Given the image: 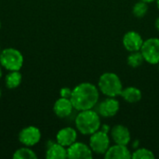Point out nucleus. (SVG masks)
<instances>
[{"label": "nucleus", "mask_w": 159, "mask_h": 159, "mask_svg": "<svg viewBox=\"0 0 159 159\" xmlns=\"http://www.w3.org/2000/svg\"><path fill=\"white\" fill-rule=\"evenodd\" d=\"M1 77H2V66L0 64V79H1Z\"/></svg>", "instance_id": "nucleus-26"}, {"label": "nucleus", "mask_w": 159, "mask_h": 159, "mask_svg": "<svg viewBox=\"0 0 159 159\" xmlns=\"http://www.w3.org/2000/svg\"><path fill=\"white\" fill-rule=\"evenodd\" d=\"M41 140V132L34 126H28L22 129L19 133V141L24 146L32 147L37 144Z\"/></svg>", "instance_id": "nucleus-8"}, {"label": "nucleus", "mask_w": 159, "mask_h": 159, "mask_svg": "<svg viewBox=\"0 0 159 159\" xmlns=\"http://www.w3.org/2000/svg\"><path fill=\"white\" fill-rule=\"evenodd\" d=\"M77 139V131L74 128L66 127L60 129L56 135V141L58 143L63 145L64 147H69L74 143L76 142Z\"/></svg>", "instance_id": "nucleus-12"}, {"label": "nucleus", "mask_w": 159, "mask_h": 159, "mask_svg": "<svg viewBox=\"0 0 159 159\" xmlns=\"http://www.w3.org/2000/svg\"><path fill=\"white\" fill-rule=\"evenodd\" d=\"M74 105L71 102V99L66 98H59L54 105H53V111L55 115L60 118H65L68 117L74 111Z\"/></svg>", "instance_id": "nucleus-13"}, {"label": "nucleus", "mask_w": 159, "mask_h": 159, "mask_svg": "<svg viewBox=\"0 0 159 159\" xmlns=\"http://www.w3.org/2000/svg\"><path fill=\"white\" fill-rule=\"evenodd\" d=\"M93 157V152L89 145L84 143L75 142L69 147H67V158L71 159H91Z\"/></svg>", "instance_id": "nucleus-9"}, {"label": "nucleus", "mask_w": 159, "mask_h": 159, "mask_svg": "<svg viewBox=\"0 0 159 159\" xmlns=\"http://www.w3.org/2000/svg\"><path fill=\"white\" fill-rule=\"evenodd\" d=\"M22 80V75L20 71H9V73L6 75L5 82L7 88L13 89L18 88Z\"/></svg>", "instance_id": "nucleus-17"}, {"label": "nucleus", "mask_w": 159, "mask_h": 159, "mask_svg": "<svg viewBox=\"0 0 159 159\" xmlns=\"http://www.w3.org/2000/svg\"><path fill=\"white\" fill-rule=\"evenodd\" d=\"M111 138L113 142L116 144L128 145L130 142V131L129 129L124 125H116L114 126L111 130Z\"/></svg>", "instance_id": "nucleus-11"}, {"label": "nucleus", "mask_w": 159, "mask_h": 159, "mask_svg": "<svg viewBox=\"0 0 159 159\" xmlns=\"http://www.w3.org/2000/svg\"><path fill=\"white\" fill-rule=\"evenodd\" d=\"M141 1H143V2H145V3H147V4H149V3H152V2H155V1H157V0H141Z\"/></svg>", "instance_id": "nucleus-25"}, {"label": "nucleus", "mask_w": 159, "mask_h": 159, "mask_svg": "<svg viewBox=\"0 0 159 159\" xmlns=\"http://www.w3.org/2000/svg\"><path fill=\"white\" fill-rule=\"evenodd\" d=\"M1 51H2V50H1V47H0V53H1Z\"/></svg>", "instance_id": "nucleus-29"}, {"label": "nucleus", "mask_w": 159, "mask_h": 159, "mask_svg": "<svg viewBox=\"0 0 159 159\" xmlns=\"http://www.w3.org/2000/svg\"><path fill=\"white\" fill-rule=\"evenodd\" d=\"M120 96L125 102L129 103H136L142 100L143 93L141 89L136 87H128L122 89Z\"/></svg>", "instance_id": "nucleus-15"}, {"label": "nucleus", "mask_w": 159, "mask_h": 159, "mask_svg": "<svg viewBox=\"0 0 159 159\" xmlns=\"http://www.w3.org/2000/svg\"><path fill=\"white\" fill-rule=\"evenodd\" d=\"M110 137L107 132H104L101 129L94 132L89 137V147L93 153L97 155H103L111 146Z\"/></svg>", "instance_id": "nucleus-6"}, {"label": "nucleus", "mask_w": 159, "mask_h": 159, "mask_svg": "<svg viewBox=\"0 0 159 159\" xmlns=\"http://www.w3.org/2000/svg\"><path fill=\"white\" fill-rule=\"evenodd\" d=\"M143 62H144V59H143V56L141 50L130 52L129 55L127 58V63H128V65L130 66V67H132V68H138Z\"/></svg>", "instance_id": "nucleus-18"}, {"label": "nucleus", "mask_w": 159, "mask_h": 159, "mask_svg": "<svg viewBox=\"0 0 159 159\" xmlns=\"http://www.w3.org/2000/svg\"><path fill=\"white\" fill-rule=\"evenodd\" d=\"M143 41L144 40L143 39L142 35L136 31L127 32L122 38V44L129 52L141 50Z\"/></svg>", "instance_id": "nucleus-10"}, {"label": "nucleus", "mask_w": 159, "mask_h": 159, "mask_svg": "<svg viewBox=\"0 0 159 159\" xmlns=\"http://www.w3.org/2000/svg\"><path fill=\"white\" fill-rule=\"evenodd\" d=\"M100 99L98 86L89 82H83L73 89L71 102L75 110L84 111L96 107Z\"/></svg>", "instance_id": "nucleus-1"}, {"label": "nucleus", "mask_w": 159, "mask_h": 159, "mask_svg": "<svg viewBox=\"0 0 159 159\" xmlns=\"http://www.w3.org/2000/svg\"><path fill=\"white\" fill-rule=\"evenodd\" d=\"M0 64L9 71H20L23 65V56L21 52L14 48H7L0 53Z\"/></svg>", "instance_id": "nucleus-4"}, {"label": "nucleus", "mask_w": 159, "mask_h": 159, "mask_svg": "<svg viewBox=\"0 0 159 159\" xmlns=\"http://www.w3.org/2000/svg\"><path fill=\"white\" fill-rule=\"evenodd\" d=\"M158 71H159V63H158Z\"/></svg>", "instance_id": "nucleus-31"}, {"label": "nucleus", "mask_w": 159, "mask_h": 159, "mask_svg": "<svg viewBox=\"0 0 159 159\" xmlns=\"http://www.w3.org/2000/svg\"><path fill=\"white\" fill-rule=\"evenodd\" d=\"M1 95H2V92H1V89H0V98H1Z\"/></svg>", "instance_id": "nucleus-28"}, {"label": "nucleus", "mask_w": 159, "mask_h": 159, "mask_svg": "<svg viewBox=\"0 0 159 159\" xmlns=\"http://www.w3.org/2000/svg\"><path fill=\"white\" fill-rule=\"evenodd\" d=\"M132 159H155L156 156L154 152L148 148H138L131 155Z\"/></svg>", "instance_id": "nucleus-21"}, {"label": "nucleus", "mask_w": 159, "mask_h": 159, "mask_svg": "<svg viewBox=\"0 0 159 159\" xmlns=\"http://www.w3.org/2000/svg\"><path fill=\"white\" fill-rule=\"evenodd\" d=\"M46 157L48 159H64L67 158V148L58 143L57 142L51 143L47 150Z\"/></svg>", "instance_id": "nucleus-16"}, {"label": "nucleus", "mask_w": 159, "mask_h": 159, "mask_svg": "<svg viewBox=\"0 0 159 159\" xmlns=\"http://www.w3.org/2000/svg\"><path fill=\"white\" fill-rule=\"evenodd\" d=\"M0 28H1V21H0Z\"/></svg>", "instance_id": "nucleus-30"}, {"label": "nucleus", "mask_w": 159, "mask_h": 159, "mask_svg": "<svg viewBox=\"0 0 159 159\" xmlns=\"http://www.w3.org/2000/svg\"><path fill=\"white\" fill-rule=\"evenodd\" d=\"M101 129V130H102V131H104V132H107V133L111 130L110 127H109V126H106V125L101 126V129Z\"/></svg>", "instance_id": "nucleus-23"}, {"label": "nucleus", "mask_w": 159, "mask_h": 159, "mask_svg": "<svg viewBox=\"0 0 159 159\" xmlns=\"http://www.w3.org/2000/svg\"><path fill=\"white\" fill-rule=\"evenodd\" d=\"M148 12V4L143 1H138L134 4L132 7V14L135 18L142 19Z\"/></svg>", "instance_id": "nucleus-20"}, {"label": "nucleus", "mask_w": 159, "mask_h": 159, "mask_svg": "<svg viewBox=\"0 0 159 159\" xmlns=\"http://www.w3.org/2000/svg\"><path fill=\"white\" fill-rule=\"evenodd\" d=\"M155 26H156V28H157V30L159 32V16L157 18V20H156V22H155Z\"/></svg>", "instance_id": "nucleus-24"}, {"label": "nucleus", "mask_w": 159, "mask_h": 159, "mask_svg": "<svg viewBox=\"0 0 159 159\" xmlns=\"http://www.w3.org/2000/svg\"><path fill=\"white\" fill-rule=\"evenodd\" d=\"M120 109V102L114 97H107L96 105L97 113L104 118H111L117 115Z\"/></svg>", "instance_id": "nucleus-7"}, {"label": "nucleus", "mask_w": 159, "mask_h": 159, "mask_svg": "<svg viewBox=\"0 0 159 159\" xmlns=\"http://www.w3.org/2000/svg\"><path fill=\"white\" fill-rule=\"evenodd\" d=\"M72 92H73V89H70V88H62L60 90V95L61 98H66V99H71V96H72Z\"/></svg>", "instance_id": "nucleus-22"}, {"label": "nucleus", "mask_w": 159, "mask_h": 159, "mask_svg": "<svg viewBox=\"0 0 159 159\" xmlns=\"http://www.w3.org/2000/svg\"><path fill=\"white\" fill-rule=\"evenodd\" d=\"M13 158L35 159L37 158V156L35 155V153L32 149H30V147L24 146V147H21V148L15 151V153L13 154Z\"/></svg>", "instance_id": "nucleus-19"}, {"label": "nucleus", "mask_w": 159, "mask_h": 159, "mask_svg": "<svg viewBox=\"0 0 159 159\" xmlns=\"http://www.w3.org/2000/svg\"><path fill=\"white\" fill-rule=\"evenodd\" d=\"M141 52L143 56L144 61L149 64L159 63V38L151 37L143 41L141 48Z\"/></svg>", "instance_id": "nucleus-5"}, {"label": "nucleus", "mask_w": 159, "mask_h": 159, "mask_svg": "<svg viewBox=\"0 0 159 159\" xmlns=\"http://www.w3.org/2000/svg\"><path fill=\"white\" fill-rule=\"evenodd\" d=\"M75 128L83 135L90 136L101 129V116L93 109L79 111L75 120Z\"/></svg>", "instance_id": "nucleus-2"}, {"label": "nucleus", "mask_w": 159, "mask_h": 159, "mask_svg": "<svg viewBox=\"0 0 159 159\" xmlns=\"http://www.w3.org/2000/svg\"><path fill=\"white\" fill-rule=\"evenodd\" d=\"M98 89L106 97L116 98L117 96H120L122 92L123 84L120 77L116 74L106 72L100 76L98 81Z\"/></svg>", "instance_id": "nucleus-3"}, {"label": "nucleus", "mask_w": 159, "mask_h": 159, "mask_svg": "<svg viewBox=\"0 0 159 159\" xmlns=\"http://www.w3.org/2000/svg\"><path fill=\"white\" fill-rule=\"evenodd\" d=\"M156 2H157V8L159 9V0H157Z\"/></svg>", "instance_id": "nucleus-27"}, {"label": "nucleus", "mask_w": 159, "mask_h": 159, "mask_svg": "<svg viewBox=\"0 0 159 159\" xmlns=\"http://www.w3.org/2000/svg\"><path fill=\"white\" fill-rule=\"evenodd\" d=\"M132 153H130L128 145L115 144L109 147V149L104 154V158L106 159H129L131 158Z\"/></svg>", "instance_id": "nucleus-14"}]
</instances>
